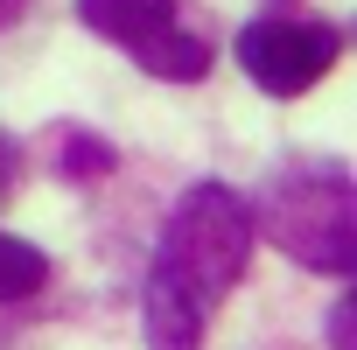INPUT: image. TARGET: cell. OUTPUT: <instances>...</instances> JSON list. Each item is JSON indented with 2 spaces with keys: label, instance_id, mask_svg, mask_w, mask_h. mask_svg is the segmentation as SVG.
<instances>
[{
  "label": "cell",
  "instance_id": "6da1fadb",
  "mask_svg": "<svg viewBox=\"0 0 357 350\" xmlns=\"http://www.w3.org/2000/svg\"><path fill=\"white\" fill-rule=\"evenodd\" d=\"M252 231L259 225H252L245 197H231L225 183H197L168 211L154 273L140 287V322H147L154 350H204L211 315L252 266Z\"/></svg>",
  "mask_w": 357,
  "mask_h": 350
},
{
  "label": "cell",
  "instance_id": "7a4b0ae2",
  "mask_svg": "<svg viewBox=\"0 0 357 350\" xmlns=\"http://www.w3.org/2000/svg\"><path fill=\"white\" fill-rule=\"evenodd\" d=\"M252 225H266V238L308 273L343 280L357 266V183L336 161H294L287 175H273Z\"/></svg>",
  "mask_w": 357,
  "mask_h": 350
},
{
  "label": "cell",
  "instance_id": "3957f363",
  "mask_svg": "<svg viewBox=\"0 0 357 350\" xmlns=\"http://www.w3.org/2000/svg\"><path fill=\"white\" fill-rule=\"evenodd\" d=\"M336 56H343V36L329 22H252V29H238V63L273 98H301L308 84L329 77Z\"/></svg>",
  "mask_w": 357,
  "mask_h": 350
},
{
  "label": "cell",
  "instance_id": "277c9868",
  "mask_svg": "<svg viewBox=\"0 0 357 350\" xmlns=\"http://www.w3.org/2000/svg\"><path fill=\"white\" fill-rule=\"evenodd\" d=\"M77 22H84L91 36L119 43L133 63H140L161 36L183 29V22H175V0H77Z\"/></svg>",
  "mask_w": 357,
  "mask_h": 350
},
{
  "label": "cell",
  "instance_id": "5b68a950",
  "mask_svg": "<svg viewBox=\"0 0 357 350\" xmlns=\"http://www.w3.org/2000/svg\"><path fill=\"white\" fill-rule=\"evenodd\" d=\"M43 280H50V252L0 231V301H29V294H43Z\"/></svg>",
  "mask_w": 357,
  "mask_h": 350
},
{
  "label": "cell",
  "instance_id": "8992f818",
  "mask_svg": "<svg viewBox=\"0 0 357 350\" xmlns=\"http://www.w3.org/2000/svg\"><path fill=\"white\" fill-rule=\"evenodd\" d=\"M50 147L63 154V161H56V175H84V183H91V175H105V168H112V147H105L98 133L56 126V133H50Z\"/></svg>",
  "mask_w": 357,
  "mask_h": 350
},
{
  "label": "cell",
  "instance_id": "52a82bcc",
  "mask_svg": "<svg viewBox=\"0 0 357 350\" xmlns=\"http://www.w3.org/2000/svg\"><path fill=\"white\" fill-rule=\"evenodd\" d=\"M15 183H22V147H15L8 133H0V204L15 197Z\"/></svg>",
  "mask_w": 357,
  "mask_h": 350
},
{
  "label": "cell",
  "instance_id": "ba28073f",
  "mask_svg": "<svg viewBox=\"0 0 357 350\" xmlns=\"http://www.w3.org/2000/svg\"><path fill=\"white\" fill-rule=\"evenodd\" d=\"M350 322H357V301L343 294V301H336V315H329V350H357V343H350Z\"/></svg>",
  "mask_w": 357,
  "mask_h": 350
}]
</instances>
